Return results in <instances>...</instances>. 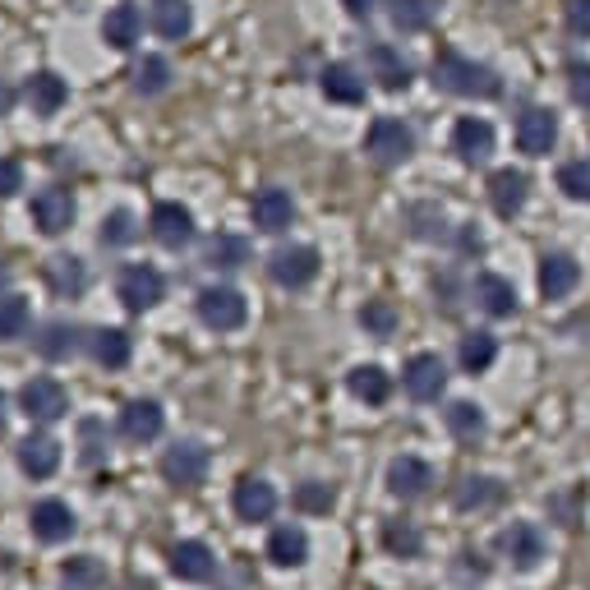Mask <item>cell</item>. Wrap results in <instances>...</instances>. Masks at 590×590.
Returning <instances> with one entry per match:
<instances>
[{"mask_svg":"<svg viewBox=\"0 0 590 590\" xmlns=\"http://www.w3.org/2000/svg\"><path fill=\"white\" fill-rule=\"evenodd\" d=\"M433 83H439L443 92H452V98H484V102L503 92L499 74H493L489 66H480V60L452 51V47H443L439 56H433Z\"/></svg>","mask_w":590,"mask_h":590,"instance_id":"1","label":"cell"},{"mask_svg":"<svg viewBox=\"0 0 590 590\" xmlns=\"http://www.w3.org/2000/svg\"><path fill=\"white\" fill-rule=\"evenodd\" d=\"M364 152L374 158L379 167H401L416 152V134L401 126V120H392V116H379L374 126H369V134H364Z\"/></svg>","mask_w":590,"mask_h":590,"instance_id":"2","label":"cell"},{"mask_svg":"<svg viewBox=\"0 0 590 590\" xmlns=\"http://www.w3.org/2000/svg\"><path fill=\"white\" fill-rule=\"evenodd\" d=\"M116 291H120V300H126V309H134V314H143V309L162 304V296H167V282H162V272L152 268V263H130L126 272H120Z\"/></svg>","mask_w":590,"mask_h":590,"instance_id":"3","label":"cell"},{"mask_svg":"<svg viewBox=\"0 0 590 590\" xmlns=\"http://www.w3.org/2000/svg\"><path fill=\"white\" fill-rule=\"evenodd\" d=\"M268 272H272L277 287L300 291V287H309V282L319 277V250H309V244H287V250L272 254Z\"/></svg>","mask_w":590,"mask_h":590,"instance_id":"4","label":"cell"},{"mask_svg":"<svg viewBox=\"0 0 590 590\" xmlns=\"http://www.w3.org/2000/svg\"><path fill=\"white\" fill-rule=\"evenodd\" d=\"M244 314H250V304H244L240 291H231V287H208V291H199V319L208 328L236 332L244 323Z\"/></svg>","mask_w":590,"mask_h":590,"instance_id":"5","label":"cell"},{"mask_svg":"<svg viewBox=\"0 0 590 590\" xmlns=\"http://www.w3.org/2000/svg\"><path fill=\"white\" fill-rule=\"evenodd\" d=\"M208 466H212V457H208L203 443H176V448H167V457H162V476H167V484L194 489V484L208 480Z\"/></svg>","mask_w":590,"mask_h":590,"instance_id":"6","label":"cell"},{"mask_svg":"<svg viewBox=\"0 0 590 590\" xmlns=\"http://www.w3.org/2000/svg\"><path fill=\"white\" fill-rule=\"evenodd\" d=\"M74 194L66 190V184H47V190L33 194V222L42 236H60L74 227Z\"/></svg>","mask_w":590,"mask_h":590,"instance_id":"7","label":"cell"},{"mask_svg":"<svg viewBox=\"0 0 590 590\" xmlns=\"http://www.w3.org/2000/svg\"><path fill=\"white\" fill-rule=\"evenodd\" d=\"M401 388H407L411 401H439L448 388V369L439 356H411L407 360V374H401Z\"/></svg>","mask_w":590,"mask_h":590,"instance_id":"8","label":"cell"},{"mask_svg":"<svg viewBox=\"0 0 590 590\" xmlns=\"http://www.w3.org/2000/svg\"><path fill=\"white\" fill-rule=\"evenodd\" d=\"M19 407H23V416H28V420L51 424V420H60V416L70 411V392L60 388L56 379H33V383H23Z\"/></svg>","mask_w":590,"mask_h":590,"instance_id":"9","label":"cell"},{"mask_svg":"<svg viewBox=\"0 0 590 590\" xmlns=\"http://www.w3.org/2000/svg\"><path fill=\"white\" fill-rule=\"evenodd\" d=\"M499 549L508 553L512 568L531 572V568H540V558H544V531L531 526V521H512L508 531H499Z\"/></svg>","mask_w":590,"mask_h":590,"instance_id":"10","label":"cell"},{"mask_svg":"<svg viewBox=\"0 0 590 590\" xmlns=\"http://www.w3.org/2000/svg\"><path fill=\"white\" fill-rule=\"evenodd\" d=\"M558 143V116L544 111V107H531L521 120H517V148L526 158H549Z\"/></svg>","mask_w":590,"mask_h":590,"instance_id":"11","label":"cell"},{"mask_svg":"<svg viewBox=\"0 0 590 590\" xmlns=\"http://www.w3.org/2000/svg\"><path fill=\"white\" fill-rule=\"evenodd\" d=\"M148 227H152V240L158 244H167V250H184V244L194 240V212L180 208V203H158L148 217Z\"/></svg>","mask_w":590,"mask_h":590,"instance_id":"12","label":"cell"},{"mask_svg":"<svg viewBox=\"0 0 590 590\" xmlns=\"http://www.w3.org/2000/svg\"><path fill=\"white\" fill-rule=\"evenodd\" d=\"M231 508H236L240 521H250V526L254 521H268L277 512V489L268 480H259V476H244L236 484V493H231Z\"/></svg>","mask_w":590,"mask_h":590,"instance_id":"13","label":"cell"},{"mask_svg":"<svg viewBox=\"0 0 590 590\" xmlns=\"http://www.w3.org/2000/svg\"><path fill=\"white\" fill-rule=\"evenodd\" d=\"M452 148H457V158L461 162H484L489 152H493V126L480 116H461L457 126H452Z\"/></svg>","mask_w":590,"mask_h":590,"instance_id":"14","label":"cell"},{"mask_svg":"<svg viewBox=\"0 0 590 590\" xmlns=\"http://www.w3.org/2000/svg\"><path fill=\"white\" fill-rule=\"evenodd\" d=\"M581 282V263L572 254H544L540 259V296L544 300H563Z\"/></svg>","mask_w":590,"mask_h":590,"instance_id":"15","label":"cell"},{"mask_svg":"<svg viewBox=\"0 0 590 590\" xmlns=\"http://www.w3.org/2000/svg\"><path fill=\"white\" fill-rule=\"evenodd\" d=\"M28 521H33V536L42 544H60V540H70L74 536V512L60 503V499H42L33 503V512H28Z\"/></svg>","mask_w":590,"mask_h":590,"instance_id":"16","label":"cell"},{"mask_svg":"<svg viewBox=\"0 0 590 590\" xmlns=\"http://www.w3.org/2000/svg\"><path fill=\"white\" fill-rule=\"evenodd\" d=\"M250 217H254V227H259V231L277 236V231H287V227H291L296 203H291V194H287V190H277V184H272V190H259V194H254Z\"/></svg>","mask_w":590,"mask_h":590,"instance_id":"17","label":"cell"},{"mask_svg":"<svg viewBox=\"0 0 590 590\" xmlns=\"http://www.w3.org/2000/svg\"><path fill=\"white\" fill-rule=\"evenodd\" d=\"M364 66H369V74H374L388 92H401V88H411V66L401 60V51H392L388 42H374L364 51Z\"/></svg>","mask_w":590,"mask_h":590,"instance_id":"18","label":"cell"},{"mask_svg":"<svg viewBox=\"0 0 590 590\" xmlns=\"http://www.w3.org/2000/svg\"><path fill=\"white\" fill-rule=\"evenodd\" d=\"M429 484H433V471L420 457H397L388 466V489L397 499H420V493H429Z\"/></svg>","mask_w":590,"mask_h":590,"instance_id":"19","label":"cell"},{"mask_svg":"<svg viewBox=\"0 0 590 590\" xmlns=\"http://www.w3.org/2000/svg\"><path fill=\"white\" fill-rule=\"evenodd\" d=\"M171 572L180 581H208L217 572V558H212V549L203 540H180L171 549Z\"/></svg>","mask_w":590,"mask_h":590,"instance_id":"20","label":"cell"},{"mask_svg":"<svg viewBox=\"0 0 590 590\" xmlns=\"http://www.w3.org/2000/svg\"><path fill=\"white\" fill-rule=\"evenodd\" d=\"M526 180L521 171H512V167H503V171H493L489 176V203H493V212L499 217H517L521 208H526Z\"/></svg>","mask_w":590,"mask_h":590,"instance_id":"21","label":"cell"},{"mask_svg":"<svg viewBox=\"0 0 590 590\" xmlns=\"http://www.w3.org/2000/svg\"><path fill=\"white\" fill-rule=\"evenodd\" d=\"M120 433H126L130 443H152L162 433V407L158 401H130V407L120 411Z\"/></svg>","mask_w":590,"mask_h":590,"instance_id":"22","label":"cell"},{"mask_svg":"<svg viewBox=\"0 0 590 590\" xmlns=\"http://www.w3.org/2000/svg\"><path fill=\"white\" fill-rule=\"evenodd\" d=\"M23 98H28V107H33V116H56L60 107L70 102V88H66V79H60V74L42 70V74H33V79H28Z\"/></svg>","mask_w":590,"mask_h":590,"instance_id":"23","label":"cell"},{"mask_svg":"<svg viewBox=\"0 0 590 590\" xmlns=\"http://www.w3.org/2000/svg\"><path fill=\"white\" fill-rule=\"evenodd\" d=\"M476 300H480L484 314H493V319H512L517 314V291H512L508 277H499V272L476 277Z\"/></svg>","mask_w":590,"mask_h":590,"instance_id":"24","label":"cell"},{"mask_svg":"<svg viewBox=\"0 0 590 590\" xmlns=\"http://www.w3.org/2000/svg\"><path fill=\"white\" fill-rule=\"evenodd\" d=\"M19 466L33 480H47L56 476V466H60V443L47 439V433H28V439L19 443Z\"/></svg>","mask_w":590,"mask_h":590,"instance_id":"25","label":"cell"},{"mask_svg":"<svg viewBox=\"0 0 590 590\" xmlns=\"http://www.w3.org/2000/svg\"><path fill=\"white\" fill-rule=\"evenodd\" d=\"M139 38H143V14H139L134 6H116V10H107V19H102V42H107V47L130 51Z\"/></svg>","mask_w":590,"mask_h":590,"instance_id":"26","label":"cell"},{"mask_svg":"<svg viewBox=\"0 0 590 590\" xmlns=\"http://www.w3.org/2000/svg\"><path fill=\"white\" fill-rule=\"evenodd\" d=\"M319 88H323L328 102H341V107H360L364 102V79L351 66H328L319 74Z\"/></svg>","mask_w":590,"mask_h":590,"instance_id":"27","label":"cell"},{"mask_svg":"<svg viewBox=\"0 0 590 590\" xmlns=\"http://www.w3.org/2000/svg\"><path fill=\"white\" fill-rule=\"evenodd\" d=\"M152 28H158L162 38H171V42L190 38V28H194L190 0H152Z\"/></svg>","mask_w":590,"mask_h":590,"instance_id":"28","label":"cell"},{"mask_svg":"<svg viewBox=\"0 0 590 590\" xmlns=\"http://www.w3.org/2000/svg\"><path fill=\"white\" fill-rule=\"evenodd\" d=\"M268 558L277 568H300L309 558V540H304L300 526H277V531L268 536Z\"/></svg>","mask_w":590,"mask_h":590,"instance_id":"29","label":"cell"},{"mask_svg":"<svg viewBox=\"0 0 590 590\" xmlns=\"http://www.w3.org/2000/svg\"><path fill=\"white\" fill-rule=\"evenodd\" d=\"M60 586H66V590H102L107 586L102 558H92V553L66 558V563H60Z\"/></svg>","mask_w":590,"mask_h":590,"instance_id":"30","label":"cell"},{"mask_svg":"<svg viewBox=\"0 0 590 590\" xmlns=\"http://www.w3.org/2000/svg\"><path fill=\"white\" fill-rule=\"evenodd\" d=\"M347 388H351V397L369 401V407H383V401L392 397V379L383 374L379 364H356L347 374Z\"/></svg>","mask_w":590,"mask_h":590,"instance_id":"31","label":"cell"},{"mask_svg":"<svg viewBox=\"0 0 590 590\" xmlns=\"http://www.w3.org/2000/svg\"><path fill=\"white\" fill-rule=\"evenodd\" d=\"M47 282L56 296H79L88 287V268L74 254H56V259H47Z\"/></svg>","mask_w":590,"mask_h":590,"instance_id":"32","label":"cell"},{"mask_svg":"<svg viewBox=\"0 0 590 590\" xmlns=\"http://www.w3.org/2000/svg\"><path fill=\"white\" fill-rule=\"evenodd\" d=\"M439 6L443 0H392V28L397 33H424Z\"/></svg>","mask_w":590,"mask_h":590,"instance_id":"33","label":"cell"},{"mask_svg":"<svg viewBox=\"0 0 590 590\" xmlns=\"http://www.w3.org/2000/svg\"><path fill=\"white\" fill-rule=\"evenodd\" d=\"M208 268H244V263H250V240H244V236H212L208 240Z\"/></svg>","mask_w":590,"mask_h":590,"instance_id":"34","label":"cell"},{"mask_svg":"<svg viewBox=\"0 0 590 590\" xmlns=\"http://www.w3.org/2000/svg\"><path fill=\"white\" fill-rule=\"evenodd\" d=\"M92 356H98V364H107V369H126L130 364V332H120V328L92 332Z\"/></svg>","mask_w":590,"mask_h":590,"instance_id":"35","label":"cell"},{"mask_svg":"<svg viewBox=\"0 0 590 590\" xmlns=\"http://www.w3.org/2000/svg\"><path fill=\"white\" fill-rule=\"evenodd\" d=\"M448 429H452V439H461V443H480L484 439V411L476 407V401H452V407H448Z\"/></svg>","mask_w":590,"mask_h":590,"instance_id":"36","label":"cell"},{"mask_svg":"<svg viewBox=\"0 0 590 590\" xmlns=\"http://www.w3.org/2000/svg\"><path fill=\"white\" fill-rule=\"evenodd\" d=\"M457 356H461V369H471V374H484V369L493 364V356H499V341H493L489 332H466Z\"/></svg>","mask_w":590,"mask_h":590,"instance_id":"37","label":"cell"},{"mask_svg":"<svg viewBox=\"0 0 590 590\" xmlns=\"http://www.w3.org/2000/svg\"><path fill=\"white\" fill-rule=\"evenodd\" d=\"M493 499H499V484H493L489 476H466V480L457 484V493H452V503H457L461 512H480V508H489Z\"/></svg>","mask_w":590,"mask_h":590,"instance_id":"38","label":"cell"},{"mask_svg":"<svg viewBox=\"0 0 590 590\" xmlns=\"http://www.w3.org/2000/svg\"><path fill=\"white\" fill-rule=\"evenodd\" d=\"M38 351L47 360H70L79 351V328L74 323H47L42 337H38Z\"/></svg>","mask_w":590,"mask_h":590,"instance_id":"39","label":"cell"},{"mask_svg":"<svg viewBox=\"0 0 590 590\" xmlns=\"http://www.w3.org/2000/svg\"><path fill=\"white\" fill-rule=\"evenodd\" d=\"M167 88H171V66L162 56H143V66L134 70V92H143V98H162Z\"/></svg>","mask_w":590,"mask_h":590,"instance_id":"40","label":"cell"},{"mask_svg":"<svg viewBox=\"0 0 590 590\" xmlns=\"http://www.w3.org/2000/svg\"><path fill=\"white\" fill-rule=\"evenodd\" d=\"M33 323V309H28L23 296H0V341H14Z\"/></svg>","mask_w":590,"mask_h":590,"instance_id":"41","label":"cell"},{"mask_svg":"<svg viewBox=\"0 0 590 590\" xmlns=\"http://www.w3.org/2000/svg\"><path fill=\"white\" fill-rule=\"evenodd\" d=\"M383 549L397 553V558H420L424 536L416 531L411 521H388V526H383Z\"/></svg>","mask_w":590,"mask_h":590,"instance_id":"42","label":"cell"},{"mask_svg":"<svg viewBox=\"0 0 590 590\" xmlns=\"http://www.w3.org/2000/svg\"><path fill=\"white\" fill-rule=\"evenodd\" d=\"M296 508H300L304 517H328V512L337 508V493H332V484H323V480H304V484L296 489Z\"/></svg>","mask_w":590,"mask_h":590,"instance_id":"43","label":"cell"},{"mask_svg":"<svg viewBox=\"0 0 590 590\" xmlns=\"http://www.w3.org/2000/svg\"><path fill=\"white\" fill-rule=\"evenodd\" d=\"M558 190H563L568 199H577V203H590V162L586 158L568 162L563 171H558Z\"/></svg>","mask_w":590,"mask_h":590,"instance_id":"44","label":"cell"},{"mask_svg":"<svg viewBox=\"0 0 590 590\" xmlns=\"http://www.w3.org/2000/svg\"><path fill=\"white\" fill-rule=\"evenodd\" d=\"M360 323L374 332V337H392V332H397V309H392L388 300H369V304L360 309Z\"/></svg>","mask_w":590,"mask_h":590,"instance_id":"45","label":"cell"},{"mask_svg":"<svg viewBox=\"0 0 590 590\" xmlns=\"http://www.w3.org/2000/svg\"><path fill=\"white\" fill-rule=\"evenodd\" d=\"M134 236H139V222H134V212H126V208H116L102 222V244H130Z\"/></svg>","mask_w":590,"mask_h":590,"instance_id":"46","label":"cell"},{"mask_svg":"<svg viewBox=\"0 0 590 590\" xmlns=\"http://www.w3.org/2000/svg\"><path fill=\"white\" fill-rule=\"evenodd\" d=\"M452 577L461 581V586H480L484 577H489V563L480 553H471V549H461L457 553V563H452Z\"/></svg>","mask_w":590,"mask_h":590,"instance_id":"47","label":"cell"},{"mask_svg":"<svg viewBox=\"0 0 590 590\" xmlns=\"http://www.w3.org/2000/svg\"><path fill=\"white\" fill-rule=\"evenodd\" d=\"M23 190V167L14 158H0V199H10Z\"/></svg>","mask_w":590,"mask_h":590,"instance_id":"48","label":"cell"},{"mask_svg":"<svg viewBox=\"0 0 590 590\" xmlns=\"http://www.w3.org/2000/svg\"><path fill=\"white\" fill-rule=\"evenodd\" d=\"M568 88H572L577 107H590V66H581V60H577V66L568 70Z\"/></svg>","mask_w":590,"mask_h":590,"instance_id":"49","label":"cell"},{"mask_svg":"<svg viewBox=\"0 0 590 590\" xmlns=\"http://www.w3.org/2000/svg\"><path fill=\"white\" fill-rule=\"evenodd\" d=\"M568 28L590 38V0H568Z\"/></svg>","mask_w":590,"mask_h":590,"instance_id":"50","label":"cell"},{"mask_svg":"<svg viewBox=\"0 0 590 590\" xmlns=\"http://www.w3.org/2000/svg\"><path fill=\"white\" fill-rule=\"evenodd\" d=\"M341 6H347V14H356V19H369L379 0H341Z\"/></svg>","mask_w":590,"mask_h":590,"instance_id":"51","label":"cell"},{"mask_svg":"<svg viewBox=\"0 0 590 590\" xmlns=\"http://www.w3.org/2000/svg\"><path fill=\"white\" fill-rule=\"evenodd\" d=\"M14 111V88L6 83V79H0V120H6Z\"/></svg>","mask_w":590,"mask_h":590,"instance_id":"52","label":"cell"},{"mask_svg":"<svg viewBox=\"0 0 590 590\" xmlns=\"http://www.w3.org/2000/svg\"><path fill=\"white\" fill-rule=\"evenodd\" d=\"M6 282H10V268H6V263H0V291H6Z\"/></svg>","mask_w":590,"mask_h":590,"instance_id":"53","label":"cell"},{"mask_svg":"<svg viewBox=\"0 0 590 590\" xmlns=\"http://www.w3.org/2000/svg\"><path fill=\"white\" fill-rule=\"evenodd\" d=\"M0 429H6V397H0Z\"/></svg>","mask_w":590,"mask_h":590,"instance_id":"54","label":"cell"}]
</instances>
